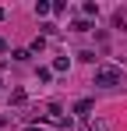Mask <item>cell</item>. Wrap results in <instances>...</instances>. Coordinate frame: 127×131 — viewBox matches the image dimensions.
<instances>
[{
    "label": "cell",
    "instance_id": "obj_1",
    "mask_svg": "<svg viewBox=\"0 0 127 131\" xmlns=\"http://www.w3.org/2000/svg\"><path fill=\"white\" fill-rule=\"evenodd\" d=\"M124 82V71L117 64H99L95 67V85H103V89H113V85H120Z\"/></svg>",
    "mask_w": 127,
    "mask_h": 131
},
{
    "label": "cell",
    "instance_id": "obj_2",
    "mask_svg": "<svg viewBox=\"0 0 127 131\" xmlns=\"http://www.w3.org/2000/svg\"><path fill=\"white\" fill-rule=\"evenodd\" d=\"M92 106H95L92 99H78V103H74V113H78L81 121H88V117H92Z\"/></svg>",
    "mask_w": 127,
    "mask_h": 131
},
{
    "label": "cell",
    "instance_id": "obj_3",
    "mask_svg": "<svg viewBox=\"0 0 127 131\" xmlns=\"http://www.w3.org/2000/svg\"><path fill=\"white\" fill-rule=\"evenodd\" d=\"M85 131H109V124L99 121V117H88V121H85Z\"/></svg>",
    "mask_w": 127,
    "mask_h": 131
},
{
    "label": "cell",
    "instance_id": "obj_4",
    "mask_svg": "<svg viewBox=\"0 0 127 131\" xmlns=\"http://www.w3.org/2000/svg\"><path fill=\"white\" fill-rule=\"evenodd\" d=\"M71 28H74V32H92V28H95V25L88 21V18H78V21L71 25Z\"/></svg>",
    "mask_w": 127,
    "mask_h": 131
},
{
    "label": "cell",
    "instance_id": "obj_5",
    "mask_svg": "<svg viewBox=\"0 0 127 131\" xmlns=\"http://www.w3.org/2000/svg\"><path fill=\"white\" fill-rule=\"evenodd\" d=\"M49 11H53V4H46V0H39V4H35V14H49Z\"/></svg>",
    "mask_w": 127,
    "mask_h": 131
},
{
    "label": "cell",
    "instance_id": "obj_6",
    "mask_svg": "<svg viewBox=\"0 0 127 131\" xmlns=\"http://www.w3.org/2000/svg\"><path fill=\"white\" fill-rule=\"evenodd\" d=\"M11 103H14V106H21V103H25V92H21V89H14V92H11Z\"/></svg>",
    "mask_w": 127,
    "mask_h": 131
},
{
    "label": "cell",
    "instance_id": "obj_7",
    "mask_svg": "<svg viewBox=\"0 0 127 131\" xmlns=\"http://www.w3.org/2000/svg\"><path fill=\"white\" fill-rule=\"evenodd\" d=\"M42 46H46V39H42V36H39V39H32V46H28V53H39Z\"/></svg>",
    "mask_w": 127,
    "mask_h": 131
},
{
    "label": "cell",
    "instance_id": "obj_8",
    "mask_svg": "<svg viewBox=\"0 0 127 131\" xmlns=\"http://www.w3.org/2000/svg\"><path fill=\"white\" fill-rule=\"evenodd\" d=\"M67 64H71L67 57H57V60H53V71H67Z\"/></svg>",
    "mask_w": 127,
    "mask_h": 131
},
{
    "label": "cell",
    "instance_id": "obj_9",
    "mask_svg": "<svg viewBox=\"0 0 127 131\" xmlns=\"http://www.w3.org/2000/svg\"><path fill=\"white\" fill-rule=\"evenodd\" d=\"M81 11H85V18H95V14H99V7H95V4H85Z\"/></svg>",
    "mask_w": 127,
    "mask_h": 131
},
{
    "label": "cell",
    "instance_id": "obj_10",
    "mask_svg": "<svg viewBox=\"0 0 127 131\" xmlns=\"http://www.w3.org/2000/svg\"><path fill=\"white\" fill-rule=\"evenodd\" d=\"M53 78V67H39V82H49Z\"/></svg>",
    "mask_w": 127,
    "mask_h": 131
},
{
    "label": "cell",
    "instance_id": "obj_11",
    "mask_svg": "<svg viewBox=\"0 0 127 131\" xmlns=\"http://www.w3.org/2000/svg\"><path fill=\"white\" fill-rule=\"evenodd\" d=\"M7 50H11V46H7V39L0 36V53H7Z\"/></svg>",
    "mask_w": 127,
    "mask_h": 131
},
{
    "label": "cell",
    "instance_id": "obj_12",
    "mask_svg": "<svg viewBox=\"0 0 127 131\" xmlns=\"http://www.w3.org/2000/svg\"><path fill=\"white\" fill-rule=\"evenodd\" d=\"M25 131H42V128H39V124H28V128H25Z\"/></svg>",
    "mask_w": 127,
    "mask_h": 131
},
{
    "label": "cell",
    "instance_id": "obj_13",
    "mask_svg": "<svg viewBox=\"0 0 127 131\" xmlns=\"http://www.w3.org/2000/svg\"><path fill=\"white\" fill-rule=\"evenodd\" d=\"M4 18H7V11H4V7H0V21H4Z\"/></svg>",
    "mask_w": 127,
    "mask_h": 131
}]
</instances>
